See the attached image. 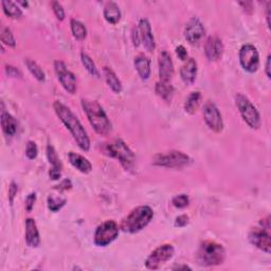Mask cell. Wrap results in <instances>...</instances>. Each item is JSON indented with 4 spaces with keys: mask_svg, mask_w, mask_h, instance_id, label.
Returning <instances> with one entry per match:
<instances>
[{
    "mask_svg": "<svg viewBox=\"0 0 271 271\" xmlns=\"http://www.w3.org/2000/svg\"><path fill=\"white\" fill-rule=\"evenodd\" d=\"M51 5H52V10L54 12L56 18H58V20L61 21H64L66 14H65V10H64V8H63V5L59 1H52Z\"/></svg>",
    "mask_w": 271,
    "mask_h": 271,
    "instance_id": "obj_36",
    "label": "cell"
},
{
    "mask_svg": "<svg viewBox=\"0 0 271 271\" xmlns=\"http://www.w3.org/2000/svg\"><path fill=\"white\" fill-rule=\"evenodd\" d=\"M205 53L210 62H216L222 59L224 53V43L218 36L208 37L205 43Z\"/></svg>",
    "mask_w": 271,
    "mask_h": 271,
    "instance_id": "obj_15",
    "label": "cell"
},
{
    "mask_svg": "<svg viewBox=\"0 0 271 271\" xmlns=\"http://www.w3.org/2000/svg\"><path fill=\"white\" fill-rule=\"evenodd\" d=\"M35 203H36V194L30 193L26 198V201H24V208H26V211L27 212L32 211Z\"/></svg>",
    "mask_w": 271,
    "mask_h": 271,
    "instance_id": "obj_39",
    "label": "cell"
},
{
    "mask_svg": "<svg viewBox=\"0 0 271 271\" xmlns=\"http://www.w3.org/2000/svg\"><path fill=\"white\" fill-rule=\"evenodd\" d=\"M270 7H271V2H268L267 9H266V18H267L268 28H270Z\"/></svg>",
    "mask_w": 271,
    "mask_h": 271,
    "instance_id": "obj_47",
    "label": "cell"
},
{
    "mask_svg": "<svg viewBox=\"0 0 271 271\" xmlns=\"http://www.w3.org/2000/svg\"><path fill=\"white\" fill-rule=\"evenodd\" d=\"M154 217V211L148 206H140L132 210L127 216L121 222L120 229L127 233H137L143 230L152 222Z\"/></svg>",
    "mask_w": 271,
    "mask_h": 271,
    "instance_id": "obj_3",
    "label": "cell"
},
{
    "mask_svg": "<svg viewBox=\"0 0 271 271\" xmlns=\"http://www.w3.org/2000/svg\"><path fill=\"white\" fill-rule=\"evenodd\" d=\"M53 108L56 116L66 126L67 129L70 131L79 147L84 152H88L90 149V139L79 118L74 115L73 111L68 106L63 104L60 101H55L53 103Z\"/></svg>",
    "mask_w": 271,
    "mask_h": 271,
    "instance_id": "obj_1",
    "label": "cell"
},
{
    "mask_svg": "<svg viewBox=\"0 0 271 271\" xmlns=\"http://www.w3.org/2000/svg\"><path fill=\"white\" fill-rule=\"evenodd\" d=\"M172 204L177 209H185L190 204V198L186 194H180L172 199Z\"/></svg>",
    "mask_w": 271,
    "mask_h": 271,
    "instance_id": "obj_34",
    "label": "cell"
},
{
    "mask_svg": "<svg viewBox=\"0 0 271 271\" xmlns=\"http://www.w3.org/2000/svg\"><path fill=\"white\" fill-rule=\"evenodd\" d=\"M82 107L86 113L88 121L96 132L101 136L108 135L111 131L112 125L100 103L94 100L83 99L82 100Z\"/></svg>",
    "mask_w": 271,
    "mask_h": 271,
    "instance_id": "obj_2",
    "label": "cell"
},
{
    "mask_svg": "<svg viewBox=\"0 0 271 271\" xmlns=\"http://www.w3.org/2000/svg\"><path fill=\"white\" fill-rule=\"evenodd\" d=\"M188 222H190V218H188L187 214H182V215H179L175 219V227L184 228V227H186L188 224Z\"/></svg>",
    "mask_w": 271,
    "mask_h": 271,
    "instance_id": "obj_41",
    "label": "cell"
},
{
    "mask_svg": "<svg viewBox=\"0 0 271 271\" xmlns=\"http://www.w3.org/2000/svg\"><path fill=\"white\" fill-rule=\"evenodd\" d=\"M54 70L58 80L64 89L70 94H74L77 91V77L67 68L66 64L62 61L54 62Z\"/></svg>",
    "mask_w": 271,
    "mask_h": 271,
    "instance_id": "obj_11",
    "label": "cell"
},
{
    "mask_svg": "<svg viewBox=\"0 0 271 271\" xmlns=\"http://www.w3.org/2000/svg\"><path fill=\"white\" fill-rule=\"evenodd\" d=\"M205 33L206 30L204 24L197 17H192L186 24L185 37L191 45H195V43L199 42L204 37Z\"/></svg>",
    "mask_w": 271,
    "mask_h": 271,
    "instance_id": "obj_14",
    "label": "cell"
},
{
    "mask_svg": "<svg viewBox=\"0 0 271 271\" xmlns=\"http://www.w3.org/2000/svg\"><path fill=\"white\" fill-rule=\"evenodd\" d=\"M39 155V148H37L36 143L34 141H29L26 147V156L30 160L35 159Z\"/></svg>",
    "mask_w": 271,
    "mask_h": 271,
    "instance_id": "obj_35",
    "label": "cell"
},
{
    "mask_svg": "<svg viewBox=\"0 0 271 271\" xmlns=\"http://www.w3.org/2000/svg\"><path fill=\"white\" fill-rule=\"evenodd\" d=\"M201 99H203V97H201V93L199 91L191 92V94L188 97L185 103V110L188 113H190V115H194L199 108Z\"/></svg>",
    "mask_w": 271,
    "mask_h": 271,
    "instance_id": "obj_26",
    "label": "cell"
},
{
    "mask_svg": "<svg viewBox=\"0 0 271 271\" xmlns=\"http://www.w3.org/2000/svg\"><path fill=\"white\" fill-rule=\"evenodd\" d=\"M205 122L211 130L220 132L224 129V120L218 107L212 101H208L204 106Z\"/></svg>",
    "mask_w": 271,
    "mask_h": 271,
    "instance_id": "obj_12",
    "label": "cell"
},
{
    "mask_svg": "<svg viewBox=\"0 0 271 271\" xmlns=\"http://www.w3.org/2000/svg\"><path fill=\"white\" fill-rule=\"evenodd\" d=\"M131 41H132V45L135 47H139L141 43V36H140V32L138 27H134L131 30Z\"/></svg>",
    "mask_w": 271,
    "mask_h": 271,
    "instance_id": "obj_40",
    "label": "cell"
},
{
    "mask_svg": "<svg viewBox=\"0 0 271 271\" xmlns=\"http://www.w3.org/2000/svg\"><path fill=\"white\" fill-rule=\"evenodd\" d=\"M17 193H18V186L15 181H12L9 187V196H8L9 203L11 206L14 205V200H15Z\"/></svg>",
    "mask_w": 271,
    "mask_h": 271,
    "instance_id": "obj_37",
    "label": "cell"
},
{
    "mask_svg": "<svg viewBox=\"0 0 271 271\" xmlns=\"http://www.w3.org/2000/svg\"><path fill=\"white\" fill-rule=\"evenodd\" d=\"M72 188V182L69 179H64L59 186H55V190L59 191H68Z\"/></svg>",
    "mask_w": 271,
    "mask_h": 271,
    "instance_id": "obj_43",
    "label": "cell"
},
{
    "mask_svg": "<svg viewBox=\"0 0 271 271\" xmlns=\"http://www.w3.org/2000/svg\"><path fill=\"white\" fill-rule=\"evenodd\" d=\"M175 249L171 244H165L156 248L152 253L148 255L146 261V266L147 269L157 270L163 264L168 262L174 256Z\"/></svg>",
    "mask_w": 271,
    "mask_h": 271,
    "instance_id": "obj_9",
    "label": "cell"
},
{
    "mask_svg": "<svg viewBox=\"0 0 271 271\" xmlns=\"http://www.w3.org/2000/svg\"><path fill=\"white\" fill-rule=\"evenodd\" d=\"M68 159L69 162L71 163V166L81 173L88 174L92 171V165L84 156L70 152L68 154Z\"/></svg>",
    "mask_w": 271,
    "mask_h": 271,
    "instance_id": "obj_20",
    "label": "cell"
},
{
    "mask_svg": "<svg viewBox=\"0 0 271 271\" xmlns=\"http://www.w3.org/2000/svg\"><path fill=\"white\" fill-rule=\"evenodd\" d=\"M0 39L3 45H7L8 47L15 48L16 47V40L12 33V31L8 27H3L1 29V34H0Z\"/></svg>",
    "mask_w": 271,
    "mask_h": 271,
    "instance_id": "obj_32",
    "label": "cell"
},
{
    "mask_svg": "<svg viewBox=\"0 0 271 271\" xmlns=\"http://www.w3.org/2000/svg\"><path fill=\"white\" fill-rule=\"evenodd\" d=\"M155 91L157 96H159L162 100H165L166 102H171L173 96H174V87L171 85L169 82H161L159 81L156 84Z\"/></svg>",
    "mask_w": 271,
    "mask_h": 271,
    "instance_id": "obj_25",
    "label": "cell"
},
{
    "mask_svg": "<svg viewBox=\"0 0 271 271\" xmlns=\"http://www.w3.org/2000/svg\"><path fill=\"white\" fill-rule=\"evenodd\" d=\"M249 241L257 249L266 252V253H270L271 252L269 229H265L262 226L252 229L249 233Z\"/></svg>",
    "mask_w": 271,
    "mask_h": 271,
    "instance_id": "obj_13",
    "label": "cell"
},
{
    "mask_svg": "<svg viewBox=\"0 0 271 271\" xmlns=\"http://www.w3.org/2000/svg\"><path fill=\"white\" fill-rule=\"evenodd\" d=\"M239 63L245 71L249 73H254L260 67V55L257 49L251 45L246 43L239 49Z\"/></svg>",
    "mask_w": 271,
    "mask_h": 271,
    "instance_id": "obj_10",
    "label": "cell"
},
{
    "mask_svg": "<svg viewBox=\"0 0 271 271\" xmlns=\"http://www.w3.org/2000/svg\"><path fill=\"white\" fill-rule=\"evenodd\" d=\"M138 29H139L140 32V36H141V42L143 43L144 48L147 52H153L155 48H156V42H155V39L153 35V31H152V26L150 23L146 18H142L139 21V26H138Z\"/></svg>",
    "mask_w": 271,
    "mask_h": 271,
    "instance_id": "obj_17",
    "label": "cell"
},
{
    "mask_svg": "<svg viewBox=\"0 0 271 271\" xmlns=\"http://www.w3.org/2000/svg\"><path fill=\"white\" fill-rule=\"evenodd\" d=\"M102 149L106 156L115 158L121 163L126 171L134 167L136 156L122 139H115L109 143H105Z\"/></svg>",
    "mask_w": 271,
    "mask_h": 271,
    "instance_id": "obj_5",
    "label": "cell"
},
{
    "mask_svg": "<svg viewBox=\"0 0 271 271\" xmlns=\"http://www.w3.org/2000/svg\"><path fill=\"white\" fill-rule=\"evenodd\" d=\"M103 73L105 77V81L107 85L110 88V89L115 93H121L122 91V83L120 79L117 77V74L115 71L112 70L109 67H104Z\"/></svg>",
    "mask_w": 271,
    "mask_h": 271,
    "instance_id": "obj_24",
    "label": "cell"
},
{
    "mask_svg": "<svg viewBox=\"0 0 271 271\" xmlns=\"http://www.w3.org/2000/svg\"><path fill=\"white\" fill-rule=\"evenodd\" d=\"M67 203L65 198L62 197H55V196H49L47 200L48 209L51 212H59L63 207H64Z\"/></svg>",
    "mask_w": 271,
    "mask_h": 271,
    "instance_id": "obj_33",
    "label": "cell"
},
{
    "mask_svg": "<svg viewBox=\"0 0 271 271\" xmlns=\"http://www.w3.org/2000/svg\"><path fill=\"white\" fill-rule=\"evenodd\" d=\"M235 104L243 120L249 125V127L252 129L260 127L262 123L260 112L247 97L243 93H237L235 96Z\"/></svg>",
    "mask_w": 271,
    "mask_h": 271,
    "instance_id": "obj_7",
    "label": "cell"
},
{
    "mask_svg": "<svg viewBox=\"0 0 271 271\" xmlns=\"http://www.w3.org/2000/svg\"><path fill=\"white\" fill-rule=\"evenodd\" d=\"M103 14L106 21L111 24H116L121 20V11L119 5L113 1H108L105 4Z\"/></svg>",
    "mask_w": 271,
    "mask_h": 271,
    "instance_id": "obj_23",
    "label": "cell"
},
{
    "mask_svg": "<svg viewBox=\"0 0 271 271\" xmlns=\"http://www.w3.org/2000/svg\"><path fill=\"white\" fill-rule=\"evenodd\" d=\"M18 3L21 4V5H23V7H28V5H29L28 2H23V1H18Z\"/></svg>",
    "mask_w": 271,
    "mask_h": 271,
    "instance_id": "obj_49",
    "label": "cell"
},
{
    "mask_svg": "<svg viewBox=\"0 0 271 271\" xmlns=\"http://www.w3.org/2000/svg\"><path fill=\"white\" fill-rule=\"evenodd\" d=\"M119 231L120 227L115 220H106L101 224L94 232V244L99 247H106L113 241H116Z\"/></svg>",
    "mask_w": 271,
    "mask_h": 271,
    "instance_id": "obj_8",
    "label": "cell"
},
{
    "mask_svg": "<svg viewBox=\"0 0 271 271\" xmlns=\"http://www.w3.org/2000/svg\"><path fill=\"white\" fill-rule=\"evenodd\" d=\"M81 61H82V64L85 67L86 70L89 72L92 77H96V78H100V71L99 69L97 68L96 64H94V62L92 61V59L90 58L89 55L85 52H82L81 53Z\"/></svg>",
    "mask_w": 271,
    "mask_h": 271,
    "instance_id": "obj_30",
    "label": "cell"
},
{
    "mask_svg": "<svg viewBox=\"0 0 271 271\" xmlns=\"http://www.w3.org/2000/svg\"><path fill=\"white\" fill-rule=\"evenodd\" d=\"M0 122H1V128L5 136L8 137L15 136L18 128V123L16 121V119L12 116L11 113L2 109L1 117H0Z\"/></svg>",
    "mask_w": 271,
    "mask_h": 271,
    "instance_id": "obj_21",
    "label": "cell"
},
{
    "mask_svg": "<svg viewBox=\"0 0 271 271\" xmlns=\"http://www.w3.org/2000/svg\"><path fill=\"white\" fill-rule=\"evenodd\" d=\"M159 65V78L161 82H169L174 75V63L172 61L171 54L166 50L160 52L158 59Z\"/></svg>",
    "mask_w": 271,
    "mask_h": 271,
    "instance_id": "obj_16",
    "label": "cell"
},
{
    "mask_svg": "<svg viewBox=\"0 0 271 271\" xmlns=\"http://www.w3.org/2000/svg\"><path fill=\"white\" fill-rule=\"evenodd\" d=\"M270 69H271V55H268V58L266 60V65H265V73H266L268 79L271 78Z\"/></svg>",
    "mask_w": 271,
    "mask_h": 271,
    "instance_id": "obj_46",
    "label": "cell"
},
{
    "mask_svg": "<svg viewBox=\"0 0 271 271\" xmlns=\"http://www.w3.org/2000/svg\"><path fill=\"white\" fill-rule=\"evenodd\" d=\"M24 64H26L27 68L29 69V71L31 72V74L39 81V82H45L46 80V74L45 71L42 70V67L37 64V63L31 59H26L24 60Z\"/></svg>",
    "mask_w": 271,
    "mask_h": 271,
    "instance_id": "obj_28",
    "label": "cell"
},
{
    "mask_svg": "<svg viewBox=\"0 0 271 271\" xmlns=\"http://www.w3.org/2000/svg\"><path fill=\"white\" fill-rule=\"evenodd\" d=\"M5 73H7L10 78H15V79L22 78V73L20 69L11 65L5 66Z\"/></svg>",
    "mask_w": 271,
    "mask_h": 271,
    "instance_id": "obj_38",
    "label": "cell"
},
{
    "mask_svg": "<svg viewBox=\"0 0 271 271\" xmlns=\"http://www.w3.org/2000/svg\"><path fill=\"white\" fill-rule=\"evenodd\" d=\"M26 243L31 248H37L41 245L40 231L37 229L36 222L33 218L26 219V234H24Z\"/></svg>",
    "mask_w": 271,
    "mask_h": 271,
    "instance_id": "obj_18",
    "label": "cell"
},
{
    "mask_svg": "<svg viewBox=\"0 0 271 271\" xmlns=\"http://www.w3.org/2000/svg\"><path fill=\"white\" fill-rule=\"evenodd\" d=\"M1 7L4 14L10 18H13V20H20V18L22 16L21 9L13 1H10V0H3V1H1Z\"/></svg>",
    "mask_w": 271,
    "mask_h": 271,
    "instance_id": "obj_27",
    "label": "cell"
},
{
    "mask_svg": "<svg viewBox=\"0 0 271 271\" xmlns=\"http://www.w3.org/2000/svg\"><path fill=\"white\" fill-rule=\"evenodd\" d=\"M70 27L73 37L78 41H84L87 36V29L83 22H81L78 20L70 21Z\"/></svg>",
    "mask_w": 271,
    "mask_h": 271,
    "instance_id": "obj_29",
    "label": "cell"
},
{
    "mask_svg": "<svg viewBox=\"0 0 271 271\" xmlns=\"http://www.w3.org/2000/svg\"><path fill=\"white\" fill-rule=\"evenodd\" d=\"M46 153H47L48 161H49L50 165H51V167H55V168H61L62 169L63 167H62L61 159H60L58 153H56L55 148L53 147V146H51V144H48Z\"/></svg>",
    "mask_w": 271,
    "mask_h": 271,
    "instance_id": "obj_31",
    "label": "cell"
},
{
    "mask_svg": "<svg viewBox=\"0 0 271 271\" xmlns=\"http://www.w3.org/2000/svg\"><path fill=\"white\" fill-rule=\"evenodd\" d=\"M192 163L190 156L180 152V150H171V152L160 153L154 156L153 165L167 168L181 169L188 167Z\"/></svg>",
    "mask_w": 271,
    "mask_h": 271,
    "instance_id": "obj_6",
    "label": "cell"
},
{
    "mask_svg": "<svg viewBox=\"0 0 271 271\" xmlns=\"http://www.w3.org/2000/svg\"><path fill=\"white\" fill-rule=\"evenodd\" d=\"M226 250L216 242L206 241L199 246L197 251V262L201 266H218L225 262Z\"/></svg>",
    "mask_w": 271,
    "mask_h": 271,
    "instance_id": "obj_4",
    "label": "cell"
},
{
    "mask_svg": "<svg viewBox=\"0 0 271 271\" xmlns=\"http://www.w3.org/2000/svg\"><path fill=\"white\" fill-rule=\"evenodd\" d=\"M174 269H190L191 270V267H188V265H184V266H176V267H174Z\"/></svg>",
    "mask_w": 271,
    "mask_h": 271,
    "instance_id": "obj_48",
    "label": "cell"
},
{
    "mask_svg": "<svg viewBox=\"0 0 271 271\" xmlns=\"http://www.w3.org/2000/svg\"><path fill=\"white\" fill-rule=\"evenodd\" d=\"M134 65L141 80L146 81L149 79L152 69H150V60L146 55L144 54L137 55L134 61Z\"/></svg>",
    "mask_w": 271,
    "mask_h": 271,
    "instance_id": "obj_22",
    "label": "cell"
},
{
    "mask_svg": "<svg viewBox=\"0 0 271 271\" xmlns=\"http://www.w3.org/2000/svg\"><path fill=\"white\" fill-rule=\"evenodd\" d=\"M49 176L52 180H59L62 177V169L51 167L49 171Z\"/></svg>",
    "mask_w": 271,
    "mask_h": 271,
    "instance_id": "obj_45",
    "label": "cell"
},
{
    "mask_svg": "<svg viewBox=\"0 0 271 271\" xmlns=\"http://www.w3.org/2000/svg\"><path fill=\"white\" fill-rule=\"evenodd\" d=\"M176 54H177L179 60H181V61H187V59H188L187 49L184 46H178L177 48H176Z\"/></svg>",
    "mask_w": 271,
    "mask_h": 271,
    "instance_id": "obj_44",
    "label": "cell"
},
{
    "mask_svg": "<svg viewBox=\"0 0 271 271\" xmlns=\"http://www.w3.org/2000/svg\"><path fill=\"white\" fill-rule=\"evenodd\" d=\"M238 4L241 5L246 14L251 15L252 13H253L254 8H253V2L252 1H241V2H238Z\"/></svg>",
    "mask_w": 271,
    "mask_h": 271,
    "instance_id": "obj_42",
    "label": "cell"
},
{
    "mask_svg": "<svg viewBox=\"0 0 271 271\" xmlns=\"http://www.w3.org/2000/svg\"><path fill=\"white\" fill-rule=\"evenodd\" d=\"M180 77L185 84L192 85L197 77V62L192 58L187 60L180 69Z\"/></svg>",
    "mask_w": 271,
    "mask_h": 271,
    "instance_id": "obj_19",
    "label": "cell"
}]
</instances>
